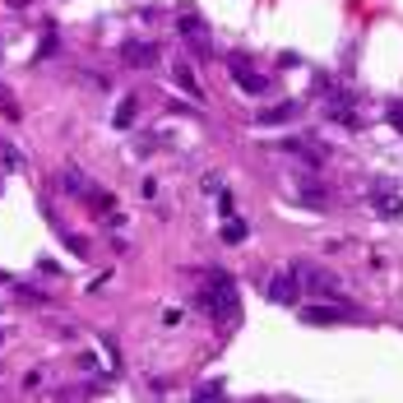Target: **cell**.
<instances>
[{
  "label": "cell",
  "mask_w": 403,
  "mask_h": 403,
  "mask_svg": "<svg viewBox=\"0 0 403 403\" xmlns=\"http://www.w3.org/2000/svg\"><path fill=\"white\" fill-rule=\"evenodd\" d=\"M134 116H139V98H134V93H125L121 107H116V116H112V125H116V130H125V125H134Z\"/></svg>",
  "instance_id": "cell-8"
},
{
  "label": "cell",
  "mask_w": 403,
  "mask_h": 403,
  "mask_svg": "<svg viewBox=\"0 0 403 403\" xmlns=\"http://www.w3.org/2000/svg\"><path fill=\"white\" fill-rule=\"evenodd\" d=\"M0 162H5V167H19V158L10 153V144H5V139H0Z\"/></svg>",
  "instance_id": "cell-16"
},
{
  "label": "cell",
  "mask_w": 403,
  "mask_h": 403,
  "mask_svg": "<svg viewBox=\"0 0 403 403\" xmlns=\"http://www.w3.org/2000/svg\"><path fill=\"white\" fill-rule=\"evenodd\" d=\"M297 283H302V297H325V302H343V279L329 274L325 264H292Z\"/></svg>",
  "instance_id": "cell-1"
},
{
  "label": "cell",
  "mask_w": 403,
  "mask_h": 403,
  "mask_svg": "<svg viewBox=\"0 0 403 403\" xmlns=\"http://www.w3.org/2000/svg\"><path fill=\"white\" fill-rule=\"evenodd\" d=\"M390 125L403 134V102H390Z\"/></svg>",
  "instance_id": "cell-15"
},
{
  "label": "cell",
  "mask_w": 403,
  "mask_h": 403,
  "mask_svg": "<svg viewBox=\"0 0 403 403\" xmlns=\"http://www.w3.org/2000/svg\"><path fill=\"white\" fill-rule=\"evenodd\" d=\"M60 191L65 195H93V186H89L84 172H65V177H60Z\"/></svg>",
  "instance_id": "cell-9"
},
{
  "label": "cell",
  "mask_w": 403,
  "mask_h": 403,
  "mask_svg": "<svg viewBox=\"0 0 403 403\" xmlns=\"http://www.w3.org/2000/svg\"><path fill=\"white\" fill-rule=\"evenodd\" d=\"M297 195H302L306 204H325V191H315V181H302V191Z\"/></svg>",
  "instance_id": "cell-14"
},
{
  "label": "cell",
  "mask_w": 403,
  "mask_h": 403,
  "mask_svg": "<svg viewBox=\"0 0 403 403\" xmlns=\"http://www.w3.org/2000/svg\"><path fill=\"white\" fill-rule=\"evenodd\" d=\"M172 75H177V84H181L186 93H191V98H204V93H200V84H195V75H191V65H177Z\"/></svg>",
  "instance_id": "cell-11"
},
{
  "label": "cell",
  "mask_w": 403,
  "mask_h": 403,
  "mask_svg": "<svg viewBox=\"0 0 403 403\" xmlns=\"http://www.w3.org/2000/svg\"><path fill=\"white\" fill-rule=\"evenodd\" d=\"M0 338H5V334H0Z\"/></svg>",
  "instance_id": "cell-18"
},
{
  "label": "cell",
  "mask_w": 403,
  "mask_h": 403,
  "mask_svg": "<svg viewBox=\"0 0 403 403\" xmlns=\"http://www.w3.org/2000/svg\"><path fill=\"white\" fill-rule=\"evenodd\" d=\"M302 320L311 325H338V320H357V311L347 302H334V306H302Z\"/></svg>",
  "instance_id": "cell-2"
},
{
  "label": "cell",
  "mask_w": 403,
  "mask_h": 403,
  "mask_svg": "<svg viewBox=\"0 0 403 403\" xmlns=\"http://www.w3.org/2000/svg\"><path fill=\"white\" fill-rule=\"evenodd\" d=\"M227 65L236 70V84H241L246 93H264V89H269V79H264V75H255L246 56H227Z\"/></svg>",
  "instance_id": "cell-4"
},
{
  "label": "cell",
  "mask_w": 403,
  "mask_h": 403,
  "mask_svg": "<svg viewBox=\"0 0 403 403\" xmlns=\"http://www.w3.org/2000/svg\"><path fill=\"white\" fill-rule=\"evenodd\" d=\"M292 116H297V107H292V102H283V107H274V112H260L255 121H260V125H283V121H292Z\"/></svg>",
  "instance_id": "cell-10"
},
{
  "label": "cell",
  "mask_w": 403,
  "mask_h": 403,
  "mask_svg": "<svg viewBox=\"0 0 403 403\" xmlns=\"http://www.w3.org/2000/svg\"><path fill=\"white\" fill-rule=\"evenodd\" d=\"M371 204H376L380 218H403V195H394L390 186H376V191H371Z\"/></svg>",
  "instance_id": "cell-5"
},
{
  "label": "cell",
  "mask_w": 403,
  "mask_h": 403,
  "mask_svg": "<svg viewBox=\"0 0 403 403\" xmlns=\"http://www.w3.org/2000/svg\"><path fill=\"white\" fill-rule=\"evenodd\" d=\"M223 394H227L223 380H209V385H200V390H195V399H223Z\"/></svg>",
  "instance_id": "cell-13"
},
{
  "label": "cell",
  "mask_w": 403,
  "mask_h": 403,
  "mask_svg": "<svg viewBox=\"0 0 403 403\" xmlns=\"http://www.w3.org/2000/svg\"><path fill=\"white\" fill-rule=\"evenodd\" d=\"M181 37H191V46H200V51H209V28H204V19L200 14H181Z\"/></svg>",
  "instance_id": "cell-7"
},
{
  "label": "cell",
  "mask_w": 403,
  "mask_h": 403,
  "mask_svg": "<svg viewBox=\"0 0 403 403\" xmlns=\"http://www.w3.org/2000/svg\"><path fill=\"white\" fill-rule=\"evenodd\" d=\"M223 241H232V246H236V241H246V223H241V218H232V223L223 227Z\"/></svg>",
  "instance_id": "cell-12"
},
{
  "label": "cell",
  "mask_w": 403,
  "mask_h": 403,
  "mask_svg": "<svg viewBox=\"0 0 403 403\" xmlns=\"http://www.w3.org/2000/svg\"><path fill=\"white\" fill-rule=\"evenodd\" d=\"M121 60L144 70V65H153V60H158V46L153 42H121Z\"/></svg>",
  "instance_id": "cell-6"
},
{
  "label": "cell",
  "mask_w": 403,
  "mask_h": 403,
  "mask_svg": "<svg viewBox=\"0 0 403 403\" xmlns=\"http://www.w3.org/2000/svg\"><path fill=\"white\" fill-rule=\"evenodd\" d=\"M10 5H33V0H10Z\"/></svg>",
  "instance_id": "cell-17"
},
{
  "label": "cell",
  "mask_w": 403,
  "mask_h": 403,
  "mask_svg": "<svg viewBox=\"0 0 403 403\" xmlns=\"http://www.w3.org/2000/svg\"><path fill=\"white\" fill-rule=\"evenodd\" d=\"M297 297H302V283H297V274H279V279L269 283V302H279V306H297Z\"/></svg>",
  "instance_id": "cell-3"
}]
</instances>
